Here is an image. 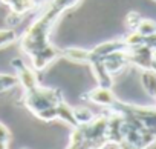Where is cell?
Wrapping results in <instances>:
<instances>
[{"label":"cell","instance_id":"1","mask_svg":"<svg viewBox=\"0 0 156 149\" xmlns=\"http://www.w3.org/2000/svg\"><path fill=\"white\" fill-rule=\"evenodd\" d=\"M78 3V0H51L34 20V23L28 28V31L20 37L22 51L32 57L38 51L48 48L49 43V32L52 26L57 23L60 16L67 9L73 8Z\"/></svg>","mask_w":156,"mask_h":149},{"label":"cell","instance_id":"2","mask_svg":"<svg viewBox=\"0 0 156 149\" xmlns=\"http://www.w3.org/2000/svg\"><path fill=\"white\" fill-rule=\"evenodd\" d=\"M23 100H25L26 108H28L34 115H37L40 111H43V109H46V108H51V106H55V105L60 103L63 99H61L60 91L37 85L35 88H32V89H29V91H25Z\"/></svg>","mask_w":156,"mask_h":149},{"label":"cell","instance_id":"3","mask_svg":"<svg viewBox=\"0 0 156 149\" xmlns=\"http://www.w3.org/2000/svg\"><path fill=\"white\" fill-rule=\"evenodd\" d=\"M12 66H14V69L17 72V82L22 85L23 91H29V89H32L38 85V80H37V76H35V69L25 65L22 58L12 60Z\"/></svg>","mask_w":156,"mask_h":149},{"label":"cell","instance_id":"4","mask_svg":"<svg viewBox=\"0 0 156 149\" xmlns=\"http://www.w3.org/2000/svg\"><path fill=\"white\" fill-rule=\"evenodd\" d=\"M86 100H89L92 103H97V105H101V106H106V108H112L118 99L115 97L110 86H101L100 85L98 88L92 89L86 95Z\"/></svg>","mask_w":156,"mask_h":149},{"label":"cell","instance_id":"5","mask_svg":"<svg viewBox=\"0 0 156 149\" xmlns=\"http://www.w3.org/2000/svg\"><path fill=\"white\" fill-rule=\"evenodd\" d=\"M0 2L8 5L16 16H23V14L35 9V6H37L35 0H0Z\"/></svg>","mask_w":156,"mask_h":149},{"label":"cell","instance_id":"6","mask_svg":"<svg viewBox=\"0 0 156 149\" xmlns=\"http://www.w3.org/2000/svg\"><path fill=\"white\" fill-rule=\"evenodd\" d=\"M57 118L61 120L63 123L72 126V128L78 126L76 118H75V114H73V108L69 106V105H67L66 102H63V100L57 105Z\"/></svg>","mask_w":156,"mask_h":149},{"label":"cell","instance_id":"7","mask_svg":"<svg viewBox=\"0 0 156 149\" xmlns=\"http://www.w3.org/2000/svg\"><path fill=\"white\" fill-rule=\"evenodd\" d=\"M61 55L75 63H89L90 51H84L80 48H67V49L61 51Z\"/></svg>","mask_w":156,"mask_h":149},{"label":"cell","instance_id":"8","mask_svg":"<svg viewBox=\"0 0 156 149\" xmlns=\"http://www.w3.org/2000/svg\"><path fill=\"white\" fill-rule=\"evenodd\" d=\"M135 31H136L138 34L144 35V37L154 35V34H156V22L148 20V19H141Z\"/></svg>","mask_w":156,"mask_h":149},{"label":"cell","instance_id":"9","mask_svg":"<svg viewBox=\"0 0 156 149\" xmlns=\"http://www.w3.org/2000/svg\"><path fill=\"white\" fill-rule=\"evenodd\" d=\"M73 114H75V118H76V123H78V125L89 123L90 120L95 118V114H94L87 106H78V108H73Z\"/></svg>","mask_w":156,"mask_h":149},{"label":"cell","instance_id":"10","mask_svg":"<svg viewBox=\"0 0 156 149\" xmlns=\"http://www.w3.org/2000/svg\"><path fill=\"white\" fill-rule=\"evenodd\" d=\"M17 40H19L17 31L9 29V28L0 29V48H5V46H8V45H11V43H14Z\"/></svg>","mask_w":156,"mask_h":149},{"label":"cell","instance_id":"11","mask_svg":"<svg viewBox=\"0 0 156 149\" xmlns=\"http://www.w3.org/2000/svg\"><path fill=\"white\" fill-rule=\"evenodd\" d=\"M9 141H11V132H9V129L3 123H0V149L8 147L9 146Z\"/></svg>","mask_w":156,"mask_h":149},{"label":"cell","instance_id":"12","mask_svg":"<svg viewBox=\"0 0 156 149\" xmlns=\"http://www.w3.org/2000/svg\"><path fill=\"white\" fill-rule=\"evenodd\" d=\"M141 19H142V17H141L138 13H130V14L127 16V19H126V23H127L129 29H130V31H135Z\"/></svg>","mask_w":156,"mask_h":149},{"label":"cell","instance_id":"13","mask_svg":"<svg viewBox=\"0 0 156 149\" xmlns=\"http://www.w3.org/2000/svg\"><path fill=\"white\" fill-rule=\"evenodd\" d=\"M154 2H156V0H154Z\"/></svg>","mask_w":156,"mask_h":149}]
</instances>
